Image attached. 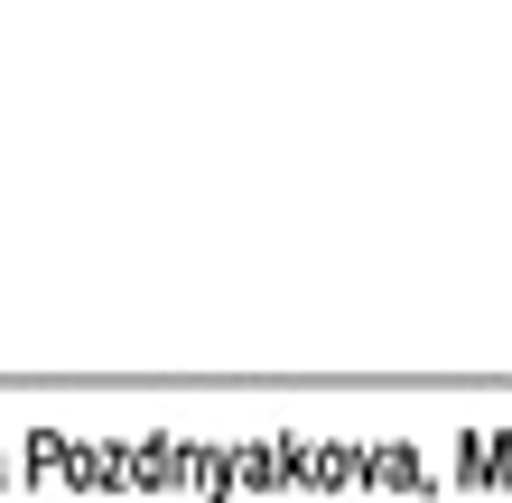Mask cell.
Wrapping results in <instances>:
<instances>
[]
</instances>
